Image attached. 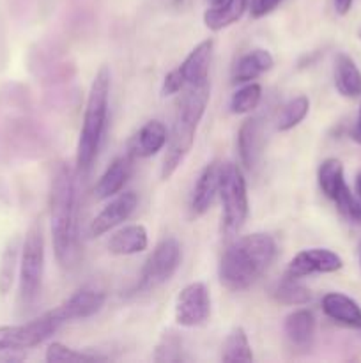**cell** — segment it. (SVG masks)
Listing matches in <instances>:
<instances>
[{
  "instance_id": "obj_32",
  "label": "cell",
  "mask_w": 361,
  "mask_h": 363,
  "mask_svg": "<svg viewBox=\"0 0 361 363\" xmlns=\"http://www.w3.org/2000/svg\"><path fill=\"white\" fill-rule=\"evenodd\" d=\"M333 202L336 204L338 211L345 216L347 220L354 223H361V201H357L354 197L353 191L349 190L347 184H343L342 190L336 194V197L333 199Z\"/></svg>"
},
{
  "instance_id": "obj_1",
  "label": "cell",
  "mask_w": 361,
  "mask_h": 363,
  "mask_svg": "<svg viewBox=\"0 0 361 363\" xmlns=\"http://www.w3.org/2000/svg\"><path fill=\"white\" fill-rule=\"evenodd\" d=\"M275 257L276 243L269 234L255 233L239 238L219 259V282L234 293L248 289L268 272Z\"/></svg>"
},
{
  "instance_id": "obj_6",
  "label": "cell",
  "mask_w": 361,
  "mask_h": 363,
  "mask_svg": "<svg viewBox=\"0 0 361 363\" xmlns=\"http://www.w3.org/2000/svg\"><path fill=\"white\" fill-rule=\"evenodd\" d=\"M64 323L66 321L55 307L23 325L0 326V353H16L39 346L48 340Z\"/></svg>"
},
{
  "instance_id": "obj_40",
  "label": "cell",
  "mask_w": 361,
  "mask_h": 363,
  "mask_svg": "<svg viewBox=\"0 0 361 363\" xmlns=\"http://www.w3.org/2000/svg\"><path fill=\"white\" fill-rule=\"evenodd\" d=\"M360 261H361V254H360Z\"/></svg>"
},
{
  "instance_id": "obj_8",
  "label": "cell",
  "mask_w": 361,
  "mask_h": 363,
  "mask_svg": "<svg viewBox=\"0 0 361 363\" xmlns=\"http://www.w3.org/2000/svg\"><path fill=\"white\" fill-rule=\"evenodd\" d=\"M180 245L176 238H165L156 245L142 268L137 293H149L168 282L180 266Z\"/></svg>"
},
{
  "instance_id": "obj_30",
  "label": "cell",
  "mask_w": 361,
  "mask_h": 363,
  "mask_svg": "<svg viewBox=\"0 0 361 363\" xmlns=\"http://www.w3.org/2000/svg\"><path fill=\"white\" fill-rule=\"evenodd\" d=\"M152 360L154 362H183V339H180L179 333L165 332L159 339L158 346H156L154 354H152Z\"/></svg>"
},
{
  "instance_id": "obj_10",
  "label": "cell",
  "mask_w": 361,
  "mask_h": 363,
  "mask_svg": "<svg viewBox=\"0 0 361 363\" xmlns=\"http://www.w3.org/2000/svg\"><path fill=\"white\" fill-rule=\"evenodd\" d=\"M343 268V261L338 254L328 248H308L301 250L292 257L287 268V275L303 277L314 275V273H335Z\"/></svg>"
},
{
  "instance_id": "obj_39",
  "label": "cell",
  "mask_w": 361,
  "mask_h": 363,
  "mask_svg": "<svg viewBox=\"0 0 361 363\" xmlns=\"http://www.w3.org/2000/svg\"><path fill=\"white\" fill-rule=\"evenodd\" d=\"M357 38H360V39H361V27H360V28H357Z\"/></svg>"
},
{
  "instance_id": "obj_13",
  "label": "cell",
  "mask_w": 361,
  "mask_h": 363,
  "mask_svg": "<svg viewBox=\"0 0 361 363\" xmlns=\"http://www.w3.org/2000/svg\"><path fill=\"white\" fill-rule=\"evenodd\" d=\"M105 300L106 296L103 291L96 287H81L57 308L66 323L78 321V319H87L98 314L105 305Z\"/></svg>"
},
{
  "instance_id": "obj_23",
  "label": "cell",
  "mask_w": 361,
  "mask_h": 363,
  "mask_svg": "<svg viewBox=\"0 0 361 363\" xmlns=\"http://www.w3.org/2000/svg\"><path fill=\"white\" fill-rule=\"evenodd\" d=\"M248 0H223L218 6H209L204 13V23L209 30L219 32L236 23L244 14Z\"/></svg>"
},
{
  "instance_id": "obj_38",
  "label": "cell",
  "mask_w": 361,
  "mask_h": 363,
  "mask_svg": "<svg viewBox=\"0 0 361 363\" xmlns=\"http://www.w3.org/2000/svg\"><path fill=\"white\" fill-rule=\"evenodd\" d=\"M205 2H209V6H218V4H222L223 0H205Z\"/></svg>"
},
{
  "instance_id": "obj_18",
  "label": "cell",
  "mask_w": 361,
  "mask_h": 363,
  "mask_svg": "<svg viewBox=\"0 0 361 363\" xmlns=\"http://www.w3.org/2000/svg\"><path fill=\"white\" fill-rule=\"evenodd\" d=\"M237 149H239L241 162L246 169H253L262 152V124L260 119L251 117L246 119L237 133Z\"/></svg>"
},
{
  "instance_id": "obj_35",
  "label": "cell",
  "mask_w": 361,
  "mask_h": 363,
  "mask_svg": "<svg viewBox=\"0 0 361 363\" xmlns=\"http://www.w3.org/2000/svg\"><path fill=\"white\" fill-rule=\"evenodd\" d=\"M333 2H335V11L340 16H345L353 7V0H333Z\"/></svg>"
},
{
  "instance_id": "obj_37",
  "label": "cell",
  "mask_w": 361,
  "mask_h": 363,
  "mask_svg": "<svg viewBox=\"0 0 361 363\" xmlns=\"http://www.w3.org/2000/svg\"><path fill=\"white\" fill-rule=\"evenodd\" d=\"M356 194L361 201V170L357 172V176H356Z\"/></svg>"
},
{
  "instance_id": "obj_21",
  "label": "cell",
  "mask_w": 361,
  "mask_h": 363,
  "mask_svg": "<svg viewBox=\"0 0 361 363\" xmlns=\"http://www.w3.org/2000/svg\"><path fill=\"white\" fill-rule=\"evenodd\" d=\"M168 142V131L161 121H149L140 128L138 135L134 137L133 155L140 158H149L161 151Z\"/></svg>"
},
{
  "instance_id": "obj_20",
  "label": "cell",
  "mask_w": 361,
  "mask_h": 363,
  "mask_svg": "<svg viewBox=\"0 0 361 363\" xmlns=\"http://www.w3.org/2000/svg\"><path fill=\"white\" fill-rule=\"evenodd\" d=\"M283 332L292 346L308 347L315 337V315L308 308H299V311L290 312L283 323Z\"/></svg>"
},
{
  "instance_id": "obj_2",
  "label": "cell",
  "mask_w": 361,
  "mask_h": 363,
  "mask_svg": "<svg viewBox=\"0 0 361 363\" xmlns=\"http://www.w3.org/2000/svg\"><path fill=\"white\" fill-rule=\"evenodd\" d=\"M76 179L67 165H60L52 179L50 191V220L55 259L62 268H71L76 261Z\"/></svg>"
},
{
  "instance_id": "obj_33",
  "label": "cell",
  "mask_w": 361,
  "mask_h": 363,
  "mask_svg": "<svg viewBox=\"0 0 361 363\" xmlns=\"http://www.w3.org/2000/svg\"><path fill=\"white\" fill-rule=\"evenodd\" d=\"M184 87H186V84H184L183 77H180L179 71H177V67H176V69L170 71V73L165 77V80H163L161 94H163V96L177 94V92L183 91Z\"/></svg>"
},
{
  "instance_id": "obj_7",
  "label": "cell",
  "mask_w": 361,
  "mask_h": 363,
  "mask_svg": "<svg viewBox=\"0 0 361 363\" xmlns=\"http://www.w3.org/2000/svg\"><path fill=\"white\" fill-rule=\"evenodd\" d=\"M222 230L227 238H232L244 227L248 218V190L243 170L234 163H225L222 188Z\"/></svg>"
},
{
  "instance_id": "obj_4",
  "label": "cell",
  "mask_w": 361,
  "mask_h": 363,
  "mask_svg": "<svg viewBox=\"0 0 361 363\" xmlns=\"http://www.w3.org/2000/svg\"><path fill=\"white\" fill-rule=\"evenodd\" d=\"M108 99L110 69L106 66H101L92 80L91 91H88L80 138H78L76 169L84 176L92 169V163L98 158L99 147H101L103 137H105L106 121H108Z\"/></svg>"
},
{
  "instance_id": "obj_27",
  "label": "cell",
  "mask_w": 361,
  "mask_h": 363,
  "mask_svg": "<svg viewBox=\"0 0 361 363\" xmlns=\"http://www.w3.org/2000/svg\"><path fill=\"white\" fill-rule=\"evenodd\" d=\"M21 254V243L20 238L14 236L9 243L6 245L2 252V259H0V294L6 296L11 289H13L14 279H16L18 269V257Z\"/></svg>"
},
{
  "instance_id": "obj_24",
  "label": "cell",
  "mask_w": 361,
  "mask_h": 363,
  "mask_svg": "<svg viewBox=\"0 0 361 363\" xmlns=\"http://www.w3.org/2000/svg\"><path fill=\"white\" fill-rule=\"evenodd\" d=\"M273 296L276 301L283 305H292V307H299V305H306L311 300V294L304 284H301V279L297 277L287 275L273 287Z\"/></svg>"
},
{
  "instance_id": "obj_9",
  "label": "cell",
  "mask_w": 361,
  "mask_h": 363,
  "mask_svg": "<svg viewBox=\"0 0 361 363\" xmlns=\"http://www.w3.org/2000/svg\"><path fill=\"white\" fill-rule=\"evenodd\" d=\"M211 315V296L204 282H191L176 300V321L183 328H198Z\"/></svg>"
},
{
  "instance_id": "obj_36",
  "label": "cell",
  "mask_w": 361,
  "mask_h": 363,
  "mask_svg": "<svg viewBox=\"0 0 361 363\" xmlns=\"http://www.w3.org/2000/svg\"><path fill=\"white\" fill-rule=\"evenodd\" d=\"M353 140H356L357 144H361V108H360V116H357L356 126L353 128V133H350Z\"/></svg>"
},
{
  "instance_id": "obj_3",
  "label": "cell",
  "mask_w": 361,
  "mask_h": 363,
  "mask_svg": "<svg viewBox=\"0 0 361 363\" xmlns=\"http://www.w3.org/2000/svg\"><path fill=\"white\" fill-rule=\"evenodd\" d=\"M209 98H211V82L209 80L204 84L184 87V94L177 105L172 131H170L168 142H166V155L161 163L163 181L170 179L180 167V163L184 162V158L190 155L195 137H197L198 124L207 108Z\"/></svg>"
},
{
  "instance_id": "obj_15",
  "label": "cell",
  "mask_w": 361,
  "mask_h": 363,
  "mask_svg": "<svg viewBox=\"0 0 361 363\" xmlns=\"http://www.w3.org/2000/svg\"><path fill=\"white\" fill-rule=\"evenodd\" d=\"M212 59V41L205 39V41L198 43L190 55L183 60L177 71L183 77L184 84L195 85V84H204L209 80V66H211Z\"/></svg>"
},
{
  "instance_id": "obj_34",
  "label": "cell",
  "mask_w": 361,
  "mask_h": 363,
  "mask_svg": "<svg viewBox=\"0 0 361 363\" xmlns=\"http://www.w3.org/2000/svg\"><path fill=\"white\" fill-rule=\"evenodd\" d=\"M282 0H250V14L251 18H264L265 14L271 13L273 9L278 7Z\"/></svg>"
},
{
  "instance_id": "obj_17",
  "label": "cell",
  "mask_w": 361,
  "mask_h": 363,
  "mask_svg": "<svg viewBox=\"0 0 361 363\" xmlns=\"http://www.w3.org/2000/svg\"><path fill=\"white\" fill-rule=\"evenodd\" d=\"M275 66V59L271 53L264 48H255L239 57L232 67V82L234 84H246V82L255 80L265 71Z\"/></svg>"
},
{
  "instance_id": "obj_25",
  "label": "cell",
  "mask_w": 361,
  "mask_h": 363,
  "mask_svg": "<svg viewBox=\"0 0 361 363\" xmlns=\"http://www.w3.org/2000/svg\"><path fill=\"white\" fill-rule=\"evenodd\" d=\"M222 360L227 363L253 362V353H251V346L248 342V335L241 326H236L227 335L225 342L222 346Z\"/></svg>"
},
{
  "instance_id": "obj_28",
  "label": "cell",
  "mask_w": 361,
  "mask_h": 363,
  "mask_svg": "<svg viewBox=\"0 0 361 363\" xmlns=\"http://www.w3.org/2000/svg\"><path fill=\"white\" fill-rule=\"evenodd\" d=\"M308 110H310V99L306 96H296L282 106L276 119V128L280 131L292 130L297 124L303 123L304 117L308 116Z\"/></svg>"
},
{
  "instance_id": "obj_22",
  "label": "cell",
  "mask_w": 361,
  "mask_h": 363,
  "mask_svg": "<svg viewBox=\"0 0 361 363\" xmlns=\"http://www.w3.org/2000/svg\"><path fill=\"white\" fill-rule=\"evenodd\" d=\"M335 87L343 98L361 96V71L347 53H338L335 59Z\"/></svg>"
},
{
  "instance_id": "obj_19",
  "label": "cell",
  "mask_w": 361,
  "mask_h": 363,
  "mask_svg": "<svg viewBox=\"0 0 361 363\" xmlns=\"http://www.w3.org/2000/svg\"><path fill=\"white\" fill-rule=\"evenodd\" d=\"M147 245V229L140 223H133V225H126L112 234L108 241V252L112 255H134L144 252Z\"/></svg>"
},
{
  "instance_id": "obj_5",
  "label": "cell",
  "mask_w": 361,
  "mask_h": 363,
  "mask_svg": "<svg viewBox=\"0 0 361 363\" xmlns=\"http://www.w3.org/2000/svg\"><path fill=\"white\" fill-rule=\"evenodd\" d=\"M42 277H45V236L41 223L35 222L27 230L20 255V289L18 303L23 311L35 305L41 296Z\"/></svg>"
},
{
  "instance_id": "obj_29",
  "label": "cell",
  "mask_w": 361,
  "mask_h": 363,
  "mask_svg": "<svg viewBox=\"0 0 361 363\" xmlns=\"http://www.w3.org/2000/svg\"><path fill=\"white\" fill-rule=\"evenodd\" d=\"M262 98V87L258 84H248L241 87L239 91L234 92L230 98V112L236 116H243V113L253 112L258 106Z\"/></svg>"
},
{
  "instance_id": "obj_11",
  "label": "cell",
  "mask_w": 361,
  "mask_h": 363,
  "mask_svg": "<svg viewBox=\"0 0 361 363\" xmlns=\"http://www.w3.org/2000/svg\"><path fill=\"white\" fill-rule=\"evenodd\" d=\"M138 197L134 191H124V194H117L113 201H110L105 208L99 211V215L92 220L91 227H88V234L92 238H99L105 233L112 230L113 227L120 225L126 222L133 211L137 209Z\"/></svg>"
},
{
  "instance_id": "obj_14",
  "label": "cell",
  "mask_w": 361,
  "mask_h": 363,
  "mask_svg": "<svg viewBox=\"0 0 361 363\" xmlns=\"http://www.w3.org/2000/svg\"><path fill=\"white\" fill-rule=\"evenodd\" d=\"M131 172H133V155H124L113 160L108 169L105 170V174L99 177L98 184H96V199L105 201V199L115 197L122 190L124 184L127 183Z\"/></svg>"
},
{
  "instance_id": "obj_31",
  "label": "cell",
  "mask_w": 361,
  "mask_h": 363,
  "mask_svg": "<svg viewBox=\"0 0 361 363\" xmlns=\"http://www.w3.org/2000/svg\"><path fill=\"white\" fill-rule=\"evenodd\" d=\"M105 360L103 357L98 354L84 353V351H76L73 347H67L60 342L50 344L46 350V362L55 363V362H67V363H78V362H101Z\"/></svg>"
},
{
  "instance_id": "obj_16",
  "label": "cell",
  "mask_w": 361,
  "mask_h": 363,
  "mask_svg": "<svg viewBox=\"0 0 361 363\" xmlns=\"http://www.w3.org/2000/svg\"><path fill=\"white\" fill-rule=\"evenodd\" d=\"M322 311L335 323L361 330V307L347 294L328 293L322 298Z\"/></svg>"
},
{
  "instance_id": "obj_26",
  "label": "cell",
  "mask_w": 361,
  "mask_h": 363,
  "mask_svg": "<svg viewBox=\"0 0 361 363\" xmlns=\"http://www.w3.org/2000/svg\"><path fill=\"white\" fill-rule=\"evenodd\" d=\"M317 181L322 194L333 201V199L336 197V194L342 190L343 184H345V179H343L342 162L336 158L324 160L317 170Z\"/></svg>"
},
{
  "instance_id": "obj_12",
  "label": "cell",
  "mask_w": 361,
  "mask_h": 363,
  "mask_svg": "<svg viewBox=\"0 0 361 363\" xmlns=\"http://www.w3.org/2000/svg\"><path fill=\"white\" fill-rule=\"evenodd\" d=\"M223 169H225V163L216 160V162H211L204 170H202V174L197 179V184H195L193 188V194H191V216L198 218V216H202L209 208H211L216 194H218L219 188H222Z\"/></svg>"
}]
</instances>
